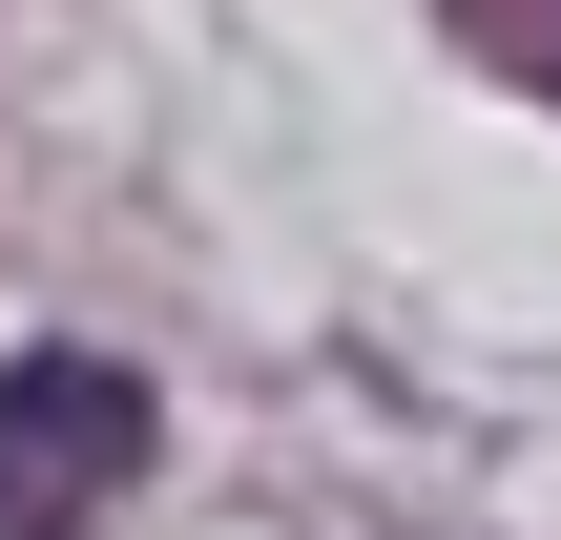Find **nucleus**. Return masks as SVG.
Listing matches in <instances>:
<instances>
[{
  "instance_id": "1",
  "label": "nucleus",
  "mask_w": 561,
  "mask_h": 540,
  "mask_svg": "<svg viewBox=\"0 0 561 540\" xmlns=\"http://www.w3.org/2000/svg\"><path fill=\"white\" fill-rule=\"evenodd\" d=\"M146 479V375L125 354H0V540H83Z\"/></svg>"
}]
</instances>
